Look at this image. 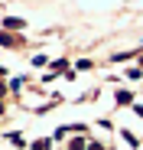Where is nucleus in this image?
I'll use <instances>...</instances> for the list:
<instances>
[{
	"mask_svg": "<svg viewBox=\"0 0 143 150\" xmlns=\"http://www.w3.org/2000/svg\"><path fill=\"white\" fill-rule=\"evenodd\" d=\"M130 101H133V98H130V91H117V105H124V108H127Z\"/></svg>",
	"mask_w": 143,
	"mask_h": 150,
	"instance_id": "1",
	"label": "nucleus"
},
{
	"mask_svg": "<svg viewBox=\"0 0 143 150\" xmlns=\"http://www.w3.org/2000/svg\"><path fill=\"white\" fill-rule=\"evenodd\" d=\"M4 26H10V30H23V20H7Z\"/></svg>",
	"mask_w": 143,
	"mask_h": 150,
	"instance_id": "2",
	"label": "nucleus"
}]
</instances>
